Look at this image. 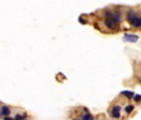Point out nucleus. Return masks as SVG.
Instances as JSON below:
<instances>
[{
    "label": "nucleus",
    "mask_w": 141,
    "mask_h": 120,
    "mask_svg": "<svg viewBox=\"0 0 141 120\" xmlns=\"http://www.w3.org/2000/svg\"><path fill=\"white\" fill-rule=\"evenodd\" d=\"M104 24L106 25V28H109V29H111V30H112V29H116V26H117V21H115L112 18H109V16L105 18Z\"/></svg>",
    "instance_id": "nucleus-1"
},
{
    "label": "nucleus",
    "mask_w": 141,
    "mask_h": 120,
    "mask_svg": "<svg viewBox=\"0 0 141 120\" xmlns=\"http://www.w3.org/2000/svg\"><path fill=\"white\" fill-rule=\"evenodd\" d=\"M105 15H106V16H109V18H112V19L115 20V21H117V23L121 21V15L117 14V13H114V11H106V13H105Z\"/></svg>",
    "instance_id": "nucleus-2"
},
{
    "label": "nucleus",
    "mask_w": 141,
    "mask_h": 120,
    "mask_svg": "<svg viewBox=\"0 0 141 120\" xmlns=\"http://www.w3.org/2000/svg\"><path fill=\"white\" fill-rule=\"evenodd\" d=\"M124 40L125 41H131V43H136L139 40V36L137 35H130V34H126L124 36Z\"/></svg>",
    "instance_id": "nucleus-3"
},
{
    "label": "nucleus",
    "mask_w": 141,
    "mask_h": 120,
    "mask_svg": "<svg viewBox=\"0 0 141 120\" xmlns=\"http://www.w3.org/2000/svg\"><path fill=\"white\" fill-rule=\"evenodd\" d=\"M130 24H131V25H134L135 28H141V18L136 15V16L131 20V21H130Z\"/></svg>",
    "instance_id": "nucleus-4"
},
{
    "label": "nucleus",
    "mask_w": 141,
    "mask_h": 120,
    "mask_svg": "<svg viewBox=\"0 0 141 120\" xmlns=\"http://www.w3.org/2000/svg\"><path fill=\"white\" fill-rule=\"evenodd\" d=\"M120 110H121V108L120 106H114V109H112V111H111V115L114 116V118H120Z\"/></svg>",
    "instance_id": "nucleus-5"
},
{
    "label": "nucleus",
    "mask_w": 141,
    "mask_h": 120,
    "mask_svg": "<svg viewBox=\"0 0 141 120\" xmlns=\"http://www.w3.org/2000/svg\"><path fill=\"white\" fill-rule=\"evenodd\" d=\"M10 114V109L8 106H3L1 109H0V115H3V116H9Z\"/></svg>",
    "instance_id": "nucleus-6"
},
{
    "label": "nucleus",
    "mask_w": 141,
    "mask_h": 120,
    "mask_svg": "<svg viewBox=\"0 0 141 120\" xmlns=\"http://www.w3.org/2000/svg\"><path fill=\"white\" fill-rule=\"evenodd\" d=\"M121 94H123V95H125V96H126V98H129V99L134 98V93H132V91H123Z\"/></svg>",
    "instance_id": "nucleus-7"
},
{
    "label": "nucleus",
    "mask_w": 141,
    "mask_h": 120,
    "mask_svg": "<svg viewBox=\"0 0 141 120\" xmlns=\"http://www.w3.org/2000/svg\"><path fill=\"white\" fill-rule=\"evenodd\" d=\"M81 120H94V116H92L91 114H85V115L81 118Z\"/></svg>",
    "instance_id": "nucleus-8"
},
{
    "label": "nucleus",
    "mask_w": 141,
    "mask_h": 120,
    "mask_svg": "<svg viewBox=\"0 0 141 120\" xmlns=\"http://www.w3.org/2000/svg\"><path fill=\"white\" fill-rule=\"evenodd\" d=\"M125 110H126V113H127V114H130V113L134 110V106H132V105H129V106H126V109H125Z\"/></svg>",
    "instance_id": "nucleus-9"
},
{
    "label": "nucleus",
    "mask_w": 141,
    "mask_h": 120,
    "mask_svg": "<svg viewBox=\"0 0 141 120\" xmlns=\"http://www.w3.org/2000/svg\"><path fill=\"white\" fill-rule=\"evenodd\" d=\"M134 98L136 101H141V95H134Z\"/></svg>",
    "instance_id": "nucleus-10"
},
{
    "label": "nucleus",
    "mask_w": 141,
    "mask_h": 120,
    "mask_svg": "<svg viewBox=\"0 0 141 120\" xmlns=\"http://www.w3.org/2000/svg\"><path fill=\"white\" fill-rule=\"evenodd\" d=\"M14 120H23V116H20V115H16Z\"/></svg>",
    "instance_id": "nucleus-11"
},
{
    "label": "nucleus",
    "mask_w": 141,
    "mask_h": 120,
    "mask_svg": "<svg viewBox=\"0 0 141 120\" xmlns=\"http://www.w3.org/2000/svg\"><path fill=\"white\" fill-rule=\"evenodd\" d=\"M79 21H80V23H83V24H85V20H84V19H81V18H80Z\"/></svg>",
    "instance_id": "nucleus-12"
},
{
    "label": "nucleus",
    "mask_w": 141,
    "mask_h": 120,
    "mask_svg": "<svg viewBox=\"0 0 141 120\" xmlns=\"http://www.w3.org/2000/svg\"><path fill=\"white\" fill-rule=\"evenodd\" d=\"M4 120H14V119H11V118H9V116H5V119Z\"/></svg>",
    "instance_id": "nucleus-13"
}]
</instances>
